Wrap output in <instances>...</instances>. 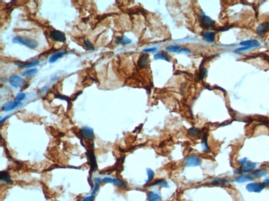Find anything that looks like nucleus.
I'll return each mask as SVG.
<instances>
[{
    "label": "nucleus",
    "instance_id": "17",
    "mask_svg": "<svg viewBox=\"0 0 269 201\" xmlns=\"http://www.w3.org/2000/svg\"><path fill=\"white\" fill-rule=\"evenodd\" d=\"M1 181H4L8 184H12L13 181L11 179L10 176L8 172L7 171H2L1 172Z\"/></svg>",
    "mask_w": 269,
    "mask_h": 201
},
{
    "label": "nucleus",
    "instance_id": "38",
    "mask_svg": "<svg viewBox=\"0 0 269 201\" xmlns=\"http://www.w3.org/2000/svg\"><path fill=\"white\" fill-rule=\"evenodd\" d=\"M262 186H263L264 187V188L265 187H269V177H267V179H265L264 180V181L262 182Z\"/></svg>",
    "mask_w": 269,
    "mask_h": 201
},
{
    "label": "nucleus",
    "instance_id": "32",
    "mask_svg": "<svg viewBox=\"0 0 269 201\" xmlns=\"http://www.w3.org/2000/svg\"><path fill=\"white\" fill-rule=\"evenodd\" d=\"M84 43L88 49L91 50V51L94 50V46L93 45V44L91 43V41H88V40H84Z\"/></svg>",
    "mask_w": 269,
    "mask_h": 201
},
{
    "label": "nucleus",
    "instance_id": "6",
    "mask_svg": "<svg viewBox=\"0 0 269 201\" xmlns=\"http://www.w3.org/2000/svg\"><path fill=\"white\" fill-rule=\"evenodd\" d=\"M9 82L12 87L18 88L21 87L24 84V80L19 75H14L11 76L9 79Z\"/></svg>",
    "mask_w": 269,
    "mask_h": 201
},
{
    "label": "nucleus",
    "instance_id": "41",
    "mask_svg": "<svg viewBox=\"0 0 269 201\" xmlns=\"http://www.w3.org/2000/svg\"><path fill=\"white\" fill-rule=\"evenodd\" d=\"M10 116H10V115H7V116H5V118H3V119H1V121H0V123H1V124H2V123H4V122L6 121H7V119H8V118H9L10 117Z\"/></svg>",
    "mask_w": 269,
    "mask_h": 201
},
{
    "label": "nucleus",
    "instance_id": "36",
    "mask_svg": "<svg viewBox=\"0 0 269 201\" xmlns=\"http://www.w3.org/2000/svg\"><path fill=\"white\" fill-rule=\"evenodd\" d=\"M249 162H250V161L248 159H247V158H246L242 159L241 160H239V163L243 165H246L247 164H249Z\"/></svg>",
    "mask_w": 269,
    "mask_h": 201
},
{
    "label": "nucleus",
    "instance_id": "9",
    "mask_svg": "<svg viewBox=\"0 0 269 201\" xmlns=\"http://www.w3.org/2000/svg\"><path fill=\"white\" fill-rule=\"evenodd\" d=\"M22 103L15 100L14 101H9L5 103L2 106V109L5 112H9L15 109L16 108L21 105Z\"/></svg>",
    "mask_w": 269,
    "mask_h": 201
},
{
    "label": "nucleus",
    "instance_id": "29",
    "mask_svg": "<svg viewBox=\"0 0 269 201\" xmlns=\"http://www.w3.org/2000/svg\"><path fill=\"white\" fill-rule=\"evenodd\" d=\"M147 173L148 179L146 181V183H149L153 180L154 177L155 172L152 169L150 168H147Z\"/></svg>",
    "mask_w": 269,
    "mask_h": 201
},
{
    "label": "nucleus",
    "instance_id": "22",
    "mask_svg": "<svg viewBox=\"0 0 269 201\" xmlns=\"http://www.w3.org/2000/svg\"><path fill=\"white\" fill-rule=\"evenodd\" d=\"M93 180L94 181L95 186L94 189H93V191L92 192V195H94L95 193H96L100 189V183L101 182V179L99 178V177H94L93 179Z\"/></svg>",
    "mask_w": 269,
    "mask_h": 201
},
{
    "label": "nucleus",
    "instance_id": "23",
    "mask_svg": "<svg viewBox=\"0 0 269 201\" xmlns=\"http://www.w3.org/2000/svg\"><path fill=\"white\" fill-rule=\"evenodd\" d=\"M148 198L149 201H157L160 199V196L155 193L149 191L148 193Z\"/></svg>",
    "mask_w": 269,
    "mask_h": 201
},
{
    "label": "nucleus",
    "instance_id": "27",
    "mask_svg": "<svg viewBox=\"0 0 269 201\" xmlns=\"http://www.w3.org/2000/svg\"><path fill=\"white\" fill-rule=\"evenodd\" d=\"M202 151L204 152H208L209 151V147L207 145V135H204L203 137L202 140Z\"/></svg>",
    "mask_w": 269,
    "mask_h": 201
},
{
    "label": "nucleus",
    "instance_id": "33",
    "mask_svg": "<svg viewBox=\"0 0 269 201\" xmlns=\"http://www.w3.org/2000/svg\"><path fill=\"white\" fill-rule=\"evenodd\" d=\"M25 93H23V92H20V93H19L17 94L16 96V101L21 102L25 98Z\"/></svg>",
    "mask_w": 269,
    "mask_h": 201
},
{
    "label": "nucleus",
    "instance_id": "19",
    "mask_svg": "<svg viewBox=\"0 0 269 201\" xmlns=\"http://www.w3.org/2000/svg\"><path fill=\"white\" fill-rule=\"evenodd\" d=\"M154 58L155 60H166L167 62H170V57L168 55V53H167L164 51L156 54L155 55Z\"/></svg>",
    "mask_w": 269,
    "mask_h": 201
},
{
    "label": "nucleus",
    "instance_id": "35",
    "mask_svg": "<svg viewBox=\"0 0 269 201\" xmlns=\"http://www.w3.org/2000/svg\"><path fill=\"white\" fill-rule=\"evenodd\" d=\"M190 53V50L186 48L180 49L178 51V53H183V54H186V55H188V54H189Z\"/></svg>",
    "mask_w": 269,
    "mask_h": 201
},
{
    "label": "nucleus",
    "instance_id": "31",
    "mask_svg": "<svg viewBox=\"0 0 269 201\" xmlns=\"http://www.w3.org/2000/svg\"><path fill=\"white\" fill-rule=\"evenodd\" d=\"M166 49L170 52L176 53L179 51V50L180 49V47L178 46H169L166 47Z\"/></svg>",
    "mask_w": 269,
    "mask_h": 201
},
{
    "label": "nucleus",
    "instance_id": "3",
    "mask_svg": "<svg viewBox=\"0 0 269 201\" xmlns=\"http://www.w3.org/2000/svg\"><path fill=\"white\" fill-rule=\"evenodd\" d=\"M186 165L187 167H195L200 165L201 161L197 156L191 155L185 159Z\"/></svg>",
    "mask_w": 269,
    "mask_h": 201
},
{
    "label": "nucleus",
    "instance_id": "40",
    "mask_svg": "<svg viewBox=\"0 0 269 201\" xmlns=\"http://www.w3.org/2000/svg\"><path fill=\"white\" fill-rule=\"evenodd\" d=\"M82 93V91H79V92H77L75 94V96H73L74 98L72 100L75 101L76 99H77V97H78V96H79V95H81V94Z\"/></svg>",
    "mask_w": 269,
    "mask_h": 201
},
{
    "label": "nucleus",
    "instance_id": "8",
    "mask_svg": "<svg viewBox=\"0 0 269 201\" xmlns=\"http://www.w3.org/2000/svg\"><path fill=\"white\" fill-rule=\"evenodd\" d=\"M247 190L250 192L260 193L264 189L262 183H251L246 186Z\"/></svg>",
    "mask_w": 269,
    "mask_h": 201
},
{
    "label": "nucleus",
    "instance_id": "21",
    "mask_svg": "<svg viewBox=\"0 0 269 201\" xmlns=\"http://www.w3.org/2000/svg\"><path fill=\"white\" fill-rule=\"evenodd\" d=\"M115 42L117 44H128L132 42V40L129 39L126 36L123 37H119L116 38Z\"/></svg>",
    "mask_w": 269,
    "mask_h": 201
},
{
    "label": "nucleus",
    "instance_id": "12",
    "mask_svg": "<svg viewBox=\"0 0 269 201\" xmlns=\"http://www.w3.org/2000/svg\"><path fill=\"white\" fill-rule=\"evenodd\" d=\"M16 64L20 68H29L39 65L40 62L37 60H34L30 62H16Z\"/></svg>",
    "mask_w": 269,
    "mask_h": 201
},
{
    "label": "nucleus",
    "instance_id": "4",
    "mask_svg": "<svg viewBox=\"0 0 269 201\" xmlns=\"http://www.w3.org/2000/svg\"><path fill=\"white\" fill-rule=\"evenodd\" d=\"M87 156L88 160L89 161V164L91 165L90 169V174L93 173L96 169H97V164L96 161V157L95 156L93 150H88L87 152Z\"/></svg>",
    "mask_w": 269,
    "mask_h": 201
},
{
    "label": "nucleus",
    "instance_id": "25",
    "mask_svg": "<svg viewBox=\"0 0 269 201\" xmlns=\"http://www.w3.org/2000/svg\"><path fill=\"white\" fill-rule=\"evenodd\" d=\"M188 133L191 136L197 137L200 134L201 131L199 129L193 127L188 130Z\"/></svg>",
    "mask_w": 269,
    "mask_h": 201
},
{
    "label": "nucleus",
    "instance_id": "34",
    "mask_svg": "<svg viewBox=\"0 0 269 201\" xmlns=\"http://www.w3.org/2000/svg\"><path fill=\"white\" fill-rule=\"evenodd\" d=\"M207 72V70L205 68H203L201 69L200 71L199 72V79H203L204 78L205 75H206Z\"/></svg>",
    "mask_w": 269,
    "mask_h": 201
},
{
    "label": "nucleus",
    "instance_id": "26",
    "mask_svg": "<svg viewBox=\"0 0 269 201\" xmlns=\"http://www.w3.org/2000/svg\"><path fill=\"white\" fill-rule=\"evenodd\" d=\"M38 70L37 69H31V70H28V71L24 72L23 73L22 75L23 76H25V77H33V76H34L38 72Z\"/></svg>",
    "mask_w": 269,
    "mask_h": 201
},
{
    "label": "nucleus",
    "instance_id": "24",
    "mask_svg": "<svg viewBox=\"0 0 269 201\" xmlns=\"http://www.w3.org/2000/svg\"><path fill=\"white\" fill-rule=\"evenodd\" d=\"M55 98L66 101L67 102H68V107H67L68 108L67 109H70V108L72 107V103H70L71 99H70V97H69V96H63V95H61L60 94H58L57 95L55 96Z\"/></svg>",
    "mask_w": 269,
    "mask_h": 201
},
{
    "label": "nucleus",
    "instance_id": "7",
    "mask_svg": "<svg viewBox=\"0 0 269 201\" xmlns=\"http://www.w3.org/2000/svg\"><path fill=\"white\" fill-rule=\"evenodd\" d=\"M81 135L84 138L87 139L94 140L95 138L94 133L92 128H90L89 127H83L80 130Z\"/></svg>",
    "mask_w": 269,
    "mask_h": 201
},
{
    "label": "nucleus",
    "instance_id": "2",
    "mask_svg": "<svg viewBox=\"0 0 269 201\" xmlns=\"http://www.w3.org/2000/svg\"><path fill=\"white\" fill-rule=\"evenodd\" d=\"M50 37L53 41L63 43L66 41V36L64 32L58 31L53 30L50 34Z\"/></svg>",
    "mask_w": 269,
    "mask_h": 201
},
{
    "label": "nucleus",
    "instance_id": "30",
    "mask_svg": "<svg viewBox=\"0 0 269 201\" xmlns=\"http://www.w3.org/2000/svg\"><path fill=\"white\" fill-rule=\"evenodd\" d=\"M153 186H158V185H161L163 186V187H168V183L167 182V181L165 180H159L156 181L153 184Z\"/></svg>",
    "mask_w": 269,
    "mask_h": 201
},
{
    "label": "nucleus",
    "instance_id": "37",
    "mask_svg": "<svg viewBox=\"0 0 269 201\" xmlns=\"http://www.w3.org/2000/svg\"><path fill=\"white\" fill-rule=\"evenodd\" d=\"M95 199V196L94 195H92L91 196H87L84 198L82 201H94Z\"/></svg>",
    "mask_w": 269,
    "mask_h": 201
},
{
    "label": "nucleus",
    "instance_id": "20",
    "mask_svg": "<svg viewBox=\"0 0 269 201\" xmlns=\"http://www.w3.org/2000/svg\"><path fill=\"white\" fill-rule=\"evenodd\" d=\"M203 36L204 37V39H206V41L208 43H213L215 39V34L214 32H206L204 33Z\"/></svg>",
    "mask_w": 269,
    "mask_h": 201
},
{
    "label": "nucleus",
    "instance_id": "15",
    "mask_svg": "<svg viewBox=\"0 0 269 201\" xmlns=\"http://www.w3.org/2000/svg\"><path fill=\"white\" fill-rule=\"evenodd\" d=\"M244 47H248L249 48H256L260 46V43L257 40H249L246 41H242L240 44Z\"/></svg>",
    "mask_w": 269,
    "mask_h": 201
},
{
    "label": "nucleus",
    "instance_id": "10",
    "mask_svg": "<svg viewBox=\"0 0 269 201\" xmlns=\"http://www.w3.org/2000/svg\"><path fill=\"white\" fill-rule=\"evenodd\" d=\"M200 22L201 25L205 28H209L212 27L214 22L210 17L205 15L204 14H201L200 15Z\"/></svg>",
    "mask_w": 269,
    "mask_h": 201
},
{
    "label": "nucleus",
    "instance_id": "18",
    "mask_svg": "<svg viewBox=\"0 0 269 201\" xmlns=\"http://www.w3.org/2000/svg\"><path fill=\"white\" fill-rule=\"evenodd\" d=\"M67 53L66 52H60V53H55V54H54L50 57V59H49V62L51 63H54L57 61V60L59 58H61L64 55H66Z\"/></svg>",
    "mask_w": 269,
    "mask_h": 201
},
{
    "label": "nucleus",
    "instance_id": "14",
    "mask_svg": "<svg viewBox=\"0 0 269 201\" xmlns=\"http://www.w3.org/2000/svg\"><path fill=\"white\" fill-rule=\"evenodd\" d=\"M267 174V172L266 170L259 169V170H257L254 172H252V173L249 174L248 176L250 177V178L252 180V179L263 177L264 176H266Z\"/></svg>",
    "mask_w": 269,
    "mask_h": 201
},
{
    "label": "nucleus",
    "instance_id": "28",
    "mask_svg": "<svg viewBox=\"0 0 269 201\" xmlns=\"http://www.w3.org/2000/svg\"><path fill=\"white\" fill-rule=\"evenodd\" d=\"M235 181L238 183H244L251 181V179L248 176H242L236 178Z\"/></svg>",
    "mask_w": 269,
    "mask_h": 201
},
{
    "label": "nucleus",
    "instance_id": "16",
    "mask_svg": "<svg viewBox=\"0 0 269 201\" xmlns=\"http://www.w3.org/2000/svg\"><path fill=\"white\" fill-rule=\"evenodd\" d=\"M269 23L266 22L262 23L258 27L257 32L260 36H262L267 32L269 29Z\"/></svg>",
    "mask_w": 269,
    "mask_h": 201
},
{
    "label": "nucleus",
    "instance_id": "11",
    "mask_svg": "<svg viewBox=\"0 0 269 201\" xmlns=\"http://www.w3.org/2000/svg\"><path fill=\"white\" fill-rule=\"evenodd\" d=\"M256 166H257V163L249 162L246 165H244L243 167H241L240 169L237 170L235 173H244L250 172L255 169Z\"/></svg>",
    "mask_w": 269,
    "mask_h": 201
},
{
    "label": "nucleus",
    "instance_id": "5",
    "mask_svg": "<svg viewBox=\"0 0 269 201\" xmlns=\"http://www.w3.org/2000/svg\"><path fill=\"white\" fill-rule=\"evenodd\" d=\"M101 181L104 183H113L115 186H118L119 187H126L127 186L126 183L123 182L118 178L106 177L103 178Z\"/></svg>",
    "mask_w": 269,
    "mask_h": 201
},
{
    "label": "nucleus",
    "instance_id": "39",
    "mask_svg": "<svg viewBox=\"0 0 269 201\" xmlns=\"http://www.w3.org/2000/svg\"><path fill=\"white\" fill-rule=\"evenodd\" d=\"M157 48H149V49H144L143 51H145V52H152V51H155V50H157Z\"/></svg>",
    "mask_w": 269,
    "mask_h": 201
},
{
    "label": "nucleus",
    "instance_id": "1",
    "mask_svg": "<svg viewBox=\"0 0 269 201\" xmlns=\"http://www.w3.org/2000/svg\"><path fill=\"white\" fill-rule=\"evenodd\" d=\"M12 43L24 45L32 49H35L38 46V42L34 39L23 36H16L12 39Z\"/></svg>",
    "mask_w": 269,
    "mask_h": 201
},
{
    "label": "nucleus",
    "instance_id": "13",
    "mask_svg": "<svg viewBox=\"0 0 269 201\" xmlns=\"http://www.w3.org/2000/svg\"><path fill=\"white\" fill-rule=\"evenodd\" d=\"M149 55L148 54H142L139 57L137 62V65L140 68L144 69L146 68L148 66Z\"/></svg>",
    "mask_w": 269,
    "mask_h": 201
}]
</instances>
